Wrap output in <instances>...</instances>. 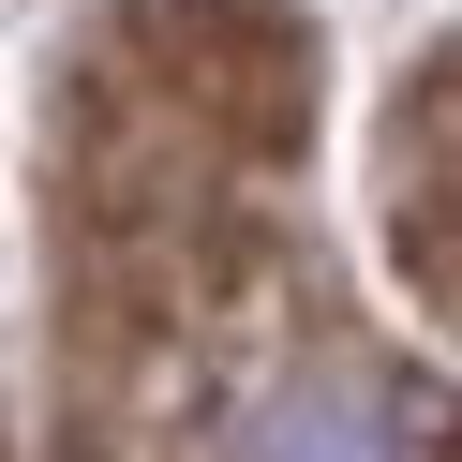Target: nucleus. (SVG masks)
Returning <instances> with one entry per match:
<instances>
[{
	"instance_id": "obj_1",
	"label": "nucleus",
	"mask_w": 462,
	"mask_h": 462,
	"mask_svg": "<svg viewBox=\"0 0 462 462\" xmlns=\"http://www.w3.org/2000/svg\"><path fill=\"white\" fill-rule=\"evenodd\" d=\"M120 75L194 150H283L299 105H313V45H299L283 0H134L120 15Z\"/></svg>"
},
{
	"instance_id": "obj_2",
	"label": "nucleus",
	"mask_w": 462,
	"mask_h": 462,
	"mask_svg": "<svg viewBox=\"0 0 462 462\" xmlns=\"http://www.w3.org/2000/svg\"><path fill=\"white\" fill-rule=\"evenodd\" d=\"M224 462H448V402L388 358H299L254 388Z\"/></svg>"
},
{
	"instance_id": "obj_3",
	"label": "nucleus",
	"mask_w": 462,
	"mask_h": 462,
	"mask_svg": "<svg viewBox=\"0 0 462 462\" xmlns=\"http://www.w3.org/2000/svg\"><path fill=\"white\" fill-rule=\"evenodd\" d=\"M402 239H418V269L462 254V60L402 90Z\"/></svg>"
}]
</instances>
